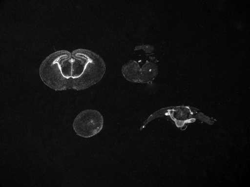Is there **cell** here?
Here are the masks:
<instances>
[{
    "mask_svg": "<svg viewBox=\"0 0 250 187\" xmlns=\"http://www.w3.org/2000/svg\"><path fill=\"white\" fill-rule=\"evenodd\" d=\"M104 118L96 110H85L79 113L73 122V129L76 134L85 138L99 134L103 128Z\"/></svg>",
    "mask_w": 250,
    "mask_h": 187,
    "instance_id": "obj_3",
    "label": "cell"
},
{
    "mask_svg": "<svg viewBox=\"0 0 250 187\" xmlns=\"http://www.w3.org/2000/svg\"><path fill=\"white\" fill-rule=\"evenodd\" d=\"M72 53L67 50L56 51L41 63L39 74L44 84L55 91L71 89Z\"/></svg>",
    "mask_w": 250,
    "mask_h": 187,
    "instance_id": "obj_2",
    "label": "cell"
},
{
    "mask_svg": "<svg viewBox=\"0 0 250 187\" xmlns=\"http://www.w3.org/2000/svg\"><path fill=\"white\" fill-rule=\"evenodd\" d=\"M71 89L81 91L97 84L105 75V62L98 54L87 49H79L72 53Z\"/></svg>",
    "mask_w": 250,
    "mask_h": 187,
    "instance_id": "obj_1",
    "label": "cell"
},
{
    "mask_svg": "<svg viewBox=\"0 0 250 187\" xmlns=\"http://www.w3.org/2000/svg\"><path fill=\"white\" fill-rule=\"evenodd\" d=\"M122 73L125 79L131 82L148 83L157 76L158 67L149 62L141 66L137 62L131 60L123 65Z\"/></svg>",
    "mask_w": 250,
    "mask_h": 187,
    "instance_id": "obj_4",
    "label": "cell"
}]
</instances>
